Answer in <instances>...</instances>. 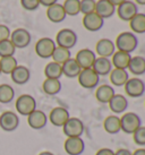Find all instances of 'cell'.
<instances>
[{"instance_id":"cell-13","label":"cell","mask_w":145,"mask_h":155,"mask_svg":"<svg viewBox=\"0 0 145 155\" xmlns=\"http://www.w3.org/2000/svg\"><path fill=\"white\" fill-rule=\"evenodd\" d=\"M69 118H70V114H69V111L67 109L62 108V107H56L51 110L48 120H50V122L55 127L62 128V126L67 122Z\"/></svg>"},{"instance_id":"cell-3","label":"cell","mask_w":145,"mask_h":155,"mask_svg":"<svg viewBox=\"0 0 145 155\" xmlns=\"http://www.w3.org/2000/svg\"><path fill=\"white\" fill-rule=\"evenodd\" d=\"M16 111L22 116H30L32 112L36 110V101L30 94H23L16 100Z\"/></svg>"},{"instance_id":"cell-12","label":"cell","mask_w":145,"mask_h":155,"mask_svg":"<svg viewBox=\"0 0 145 155\" xmlns=\"http://www.w3.org/2000/svg\"><path fill=\"white\" fill-rule=\"evenodd\" d=\"M137 13H138L137 5L134 1H130V0H126L125 2L119 5L118 9H117L118 17L121 21H125V22H129Z\"/></svg>"},{"instance_id":"cell-14","label":"cell","mask_w":145,"mask_h":155,"mask_svg":"<svg viewBox=\"0 0 145 155\" xmlns=\"http://www.w3.org/2000/svg\"><path fill=\"white\" fill-rule=\"evenodd\" d=\"M95 59H96V56H95L94 51H92L91 49H87V48L79 50L75 57V60L77 61V64L79 65L82 69L92 68Z\"/></svg>"},{"instance_id":"cell-34","label":"cell","mask_w":145,"mask_h":155,"mask_svg":"<svg viewBox=\"0 0 145 155\" xmlns=\"http://www.w3.org/2000/svg\"><path fill=\"white\" fill-rule=\"evenodd\" d=\"M62 7L67 16H77L81 13V0H65Z\"/></svg>"},{"instance_id":"cell-21","label":"cell","mask_w":145,"mask_h":155,"mask_svg":"<svg viewBox=\"0 0 145 155\" xmlns=\"http://www.w3.org/2000/svg\"><path fill=\"white\" fill-rule=\"evenodd\" d=\"M10 77L15 84L18 85H24L30 81L31 73L30 69L25 67V66H19L18 65L16 68L13 70V73L10 74Z\"/></svg>"},{"instance_id":"cell-10","label":"cell","mask_w":145,"mask_h":155,"mask_svg":"<svg viewBox=\"0 0 145 155\" xmlns=\"http://www.w3.org/2000/svg\"><path fill=\"white\" fill-rule=\"evenodd\" d=\"M64 150L68 155H82L85 151V143L82 137H67Z\"/></svg>"},{"instance_id":"cell-26","label":"cell","mask_w":145,"mask_h":155,"mask_svg":"<svg viewBox=\"0 0 145 155\" xmlns=\"http://www.w3.org/2000/svg\"><path fill=\"white\" fill-rule=\"evenodd\" d=\"M132 59V56L127 53V52L123 51H116L112 56V67L118 69H126L127 70L128 65H129V61Z\"/></svg>"},{"instance_id":"cell-38","label":"cell","mask_w":145,"mask_h":155,"mask_svg":"<svg viewBox=\"0 0 145 155\" xmlns=\"http://www.w3.org/2000/svg\"><path fill=\"white\" fill-rule=\"evenodd\" d=\"M133 139H134V143L138 146H145V127L141 126L133 134Z\"/></svg>"},{"instance_id":"cell-24","label":"cell","mask_w":145,"mask_h":155,"mask_svg":"<svg viewBox=\"0 0 145 155\" xmlns=\"http://www.w3.org/2000/svg\"><path fill=\"white\" fill-rule=\"evenodd\" d=\"M110 76V82L113 86L121 87L124 86L129 79V74L126 69H118L115 68L111 70V73L109 74Z\"/></svg>"},{"instance_id":"cell-31","label":"cell","mask_w":145,"mask_h":155,"mask_svg":"<svg viewBox=\"0 0 145 155\" xmlns=\"http://www.w3.org/2000/svg\"><path fill=\"white\" fill-rule=\"evenodd\" d=\"M51 58L55 62L59 64V65H62V64H65L66 61L72 58V52H70L69 49H66V48L56 47Z\"/></svg>"},{"instance_id":"cell-46","label":"cell","mask_w":145,"mask_h":155,"mask_svg":"<svg viewBox=\"0 0 145 155\" xmlns=\"http://www.w3.org/2000/svg\"><path fill=\"white\" fill-rule=\"evenodd\" d=\"M39 155H55L52 152H49V151H44V152H41Z\"/></svg>"},{"instance_id":"cell-11","label":"cell","mask_w":145,"mask_h":155,"mask_svg":"<svg viewBox=\"0 0 145 155\" xmlns=\"http://www.w3.org/2000/svg\"><path fill=\"white\" fill-rule=\"evenodd\" d=\"M19 125V118L13 111H5L0 114V128L4 131H14Z\"/></svg>"},{"instance_id":"cell-43","label":"cell","mask_w":145,"mask_h":155,"mask_svg":"<svg viewBox=\"0 0 145 155\" xmlns=\"http://www.w3.org/2000/svg\"><path fill=\"white\" fill-rule=\"evenodd\" d=\"M133 152H130L127 148H119L118 151L115 152V155H132Z\"/></svg>"},{"instance_id":"cell-15","label":"cell","mask_w":145,"mask_h":155,"mask_svg":"<svg viewBox=\"0 0 145 155\" xmlns=\"http://www.w3.org/2000/svg\"><path fill=\"white\" fill-rule=\"evenodd\" d=\"M48 117L41 110H34L30 116H27V124L32 129H43L48 124Z\"/></svg>"},{"instance_id":"cell-19","label":"cell","mask_w":145,"mask_h":155,"mask_svg":"<svg viewBox=\"0 0 145 155\" xmlns=\"http://www.w3.org/2000/svg\"><path fill=\"white\" fill-rule=\"evenodd\" d=\"M95 13L103 19L110 18L116 13V6H113L109 0H99L95 5Z\"/></svg>"},{"instance_id":"cell-23","label":"cell","mask_w":145,"mask_h":155,"mask_svg":"<svg viewBox=\"0 0 145 155\" xmlns=\"http://www.w3.org/2000/svg\"><path fill=\"white\" fill-rule=\"evenodd\" d=\"M115 94V88L111 85H108V84L100 85L95 91V97L100 103H109Z\"/></svg>"},{"instance_id":"cell-44","label":"cell","mask_w":145,"mask_h":155,"mask_svg":"<svg viewBox=\"0 0 145 155\" xmlns=\"http://www.w3.org/2000/svg\"><path fill=\"white\" fill-rule=\"evenodd\" d=\"M132 155H145V148H137L135 152H133Z\"/></svg>"},{"instance_id":"cell-2","label":"cell","mask_w":145,"mask_h":155,"mask_svg":"<svg viewBox=\"0 0 145 155\" xmlns=\"http://www.w3.org/2000/svg\"><path fill=\"white\" fill-rule=\"evenodd\" d=\"M121 131L133 135L142 126V119L135 112H126L120 118Z\"/></svg>"},{"instance_id":"cell-32","label":"cell","mask_w":145,"mask_h":155,"mask_svg":"<svg viewBox=\"0 0 145 155\" xmlns=\"http://www.w3.org/2000/svg\"><path fill=\"white\" fill-rule=\"evenodd\" d=\"M18 66L17 60L14 56L10 57H4L0 58V68H1V74H7L10 75L13 73V70Z\"/></svg>"},{"instance_id":"cell-18","label":"cell","mask_w":145,"mask_h":155,"mask_svg":"<svg viewBox=\"0 0 145 155\" xmlns=\"http://www.w3.org/2000/svg\"><path fill=\"white\" fill-rule=\"evenodd\" d=\"M95 51L99 54V57L110 58L116 52V45L110 39H101L99 40L95 45Z\"/></svg>"},{"instance_id":"cell-39","label":"cell","mask_w":145,"mask_h":155,"mask_svg":"<svg viewBox=\"0 0 145 155\" xmlns=\"http://www.w3.org/2000/svg\"><path fill=\"white\" fill-rule=\"evenodd\" d=\"M21 5L25 10L33 12L40 7V1L39 0H21Z\"/></svg>"},{"instance_id":"cell-6","label":"cell","mask_w":145,"mask_h":155,"mask_svg":"<svg viewBox=\"0 0 145 155\" xmlns=\"http://www.w3.org/2000/svg\"><path fill=\"white\" fill-rule=\"evenodd\" d=\"M84 124L81 119L70 117L67 122L62 126V131L67 137H82V135L84 134Z\"/></svg>"},{"instance_id":"cell-47","label":"cell","mask_w":145,"mask_h":155,"mask_svg":"<svg viewBox=\"0 0 145 155\" xmlns=\"http://www.w3.org/2000/svg\"><path fill=\"white\" fill-rule=\"evenodd\" d=\"M136 5H141V6H145V0H135Z\"/></svg>"},{"instance_id":"cell-29","label":"cell","mask_w":145,"mask_h":155,"mask_svg":"<svg viewBox=\"0 0 145 155\" xmlns=\"http://www.w3.org/2000/svg\"><path fill=\"white\" fill-rule=\"evenodd\" d=\"M43 92L48 95H57L61 91V82L60 79L53 78H46L42 84Z\"/></svg>"},{"instance_id":"cell-1","label":"cell","mask_w":145,"mask_h":155,"mask_svg":"<svg viewBox=\"0 0 145 155\" xmlns=\"http://www.w3.org/2000/svg\"><path fill=\"white\" fill-rule=\"evenodd\" d=\"M115 45L118 49V51L127 52L130 54L133 51L136 50L138 45V39L132 32H123L117 36Z\"/></svg>"},{"instance_id":"cell-27","label":"cell","mask_w":145,"mask_h":155,"mask_svg":"<svg viewBox=\"0 0 145 155\" xmlns=\"http://www.w3.org/2000/svg\"><path fill=\"white\" fill-rule=\"evenodd\" d=\"M128 70L135 75V76H141L145 74V58L142 56L132 57L128 65Z\"/></svg>"},{"instance_id":"cell-16","label":"cell","mask_w":145,"mask_h":155,"mask_svg":"<svg viewBox=\"0 0 145 155\" xmlns=\"http://www.w3.org/2000/svg\"><path fill=\"white\" fill-rule=\"evenodd\" d=\"M83 25H84V27H85L86 30L90 31V32H98L104 25V19L100 17L98 14L94 12V13L84 15Z\"/></svg>"},{"instance_id":"cell-40","label":"cell","mask_w":145,"mask_h":155,"mask_svg":"<svg viewBox=\"0 0 145 155\" xmlns=\"http://www.w3.org/2000/svg\"><path fill=\"white\" fill-rule=\"evenodd\" d=\"M10 33L12 32H10L8 26L4 25V24H0V42L5 41V40H9Z\"/></svg>"},{"instance_id":"cell-41","label":"cell","mask_w":145,"mask_h":155,"mask_svg":"<svg viewBox=\"0 0 145 155\" xmlns=\"http://www.w3.org/2000/svg\"><path fill=\"white\" fill-rule=\"evenodd\" d=\"M95 155H115V152L112 151L111 148H108V147H103V148H100Z\"/></svg>"},{"instance_id":"cell-45","label":"cell","mask_w":145,"mask_h":155,"mask_svg":"<svg viewBox=\"0 0 145 155\" xmlns=\"http://www.w3.org/2000/svg\"><path fill=\"white\" fill-rule=\"evenodd\" d=\"M109 1H110L113 6H119V5H121L123 2H125L126 0H109Z\"/></svg>"},{"instance_id":"cell-20","label":"cell","mask_w":145,"mask_h":155,"mask_svg":"<svg viewBox=\"0 0 145 155\" xmlns=\"http://www.w3.org/2000/svg\"><path fill=\"white\" fill-rule=\"evenodd\" d=\"M92 69L99 76H107L111 73V70L113 68H112V64H111V60L109 58L98 57L94 61L93 66H92Z\"/></svg>"},{"instance_id":"cell-36","label":"cell","mask_w":145,"mask_h":155,"mask_svg":"<svg viewBox=\"0 0 145 155\" xmlns=\"http://www.w3.org/2000/svg\"><path fill=\"white\" fill-rule=\"evenodd\" d=\"M15 51H16V48L14 47L10 40H5L0 42V58L14 56Z\"/></svg>"},{"instance_id":"cell-28","label":"cell","mask_w":145,"mask_h":155,"mask_svg":"<svg viewBox=\"0 0 145 155\" xmlns=\"http://www.w3.org/2000/svg\"><path fill=\"white\" fill-rule=\"evenodd\" d=\"M103 128L110 135H116L119 131H121V126H120V118L116 114L109 116L106 118L103 122Z\"/></svg>"},{"instance_id":"cell-33","label":"cell","mask_w":145,"mask_h":155,"mask_svg":"<svg viewBox=\"0 0 145 155\" xmlns=\"http://www.w3.org/2000/svg\"><path fill=\"white\" fill-rule=\"evenodd\" d=\"M44 75L47 78H53V79H60L62 76V68L61 65L57 64L55 61L49 62L44 68Z\"/></svg>"},{"instance_id":"cell-4","label":"cell","mask_w":145,"mask_h":155,"mask_svg":"<svg viewBox=\"0 0 145 155\" xmlns=\"http://www.w3.org/2000/svg\"><path fill=\"white\" fill-rule=\"evenodd\" d=\"M77 34L70 28H62L57 33L56 36V44L57 47L66 48V49H72L77 43Z\"/></svg>"},{"instance_id":"cell-7","label":"cell","mask_w":145,"mask_h":155,"mask_svg":"<svg viewBox=\"0 0 145 155\" xmlns=\"http://www.w3.org/2000/svg\"><path fill=\"white\" fill-rule=\"evenodd\" d=\"M9 40L12 41L14 47L16 49H24V48L29 47L31 43V33L25 28H16L10 33V38Z\"/></svg>"},{"instance_id":"cell-42","label":"cell","mask_w":145,"mask_h":155,"mask_svg":"<svg viewBox=\"0 0 145 155\" xmlns=\"http://www.w3.org/2000/svg\"><path fill=\"white\" fill-rule=\"evenodd\" d=\"M39 1H40V5H42V6L47 7V8L58 2V0H39Z\"/></svg>"},{"instance_id":"cell-48","label":"cell","mask_w":145,"mask_h":155,"mask_svg":"<svg viewBox=\"0 0 145 155\" xmlns=\"http://www.w3.org/2000/svg\"><path fill=\"white\" fill-rule=\"evenodd\" d=\"M0 74H1V68H0Z\"/></svg>"},{"instance_id":"cell-9","label":"cell","mask_w":145,"mask_h":155,"mask_svg":"<svg viewBox=\"0 0 145 155\" xmlns=\"http://www.w3.org/2000/svg\"><path fill=\"white\" fill-rule=\"evenodd\" d=\"M125 92L130 97H141L145 93V83L141 78H129L124 85Z\"/></svg>"},{"instance_id":"cell-30","label":"cell","mask_w":145,"mask_h":155,"mask_svg":"<svg viewBox=\"0 0 145 155\" xmlns=\"http://www.w3.org/2000/svg\"><path fill=\"white\" fill-rule=\"evenodd\" d=\"M130 28L136 34H144L145 33V14L137 13L134 17L129 21Z\"/></svg>"},{"instance_id":"cell-8","label":"cell","mask_w":145,"mask_h":155,"mask_svg":"<svg viewBox=\"0 0 145 155\" xmlns=\"http://www.w3.org/2000/svg\"><path fill=\"white\" fill-rule=\"evenodd\" d=\"M57 44L50 38H42L35 44V52L40 58L42 59H49L52 57V53L55 51Z\"/></svg>"},{"instance_id":"cell-37","label":"cell","mask_w":145,"mask_h":155,"mask_svg":"<svg viewBox=\"0 0 145 155\" xmlns=\"http://www.w3.org/2000/svg\"><path fill=\"white\" fill-rule=\"evenodd\" d=\"M95 0H81V13L84 15L95 12Z\"/></svg>"},{"instance_id":"cell-17","label":"cell","mask_w":145,"mask_h":155,"mask_svg":"<svg viewBox=\"0 0 145 155\" xmlns=\"http://www.w3.org/2000/svg\"><path fill=\"white\" fill-rule=\"evenodd\" d=\"M109 108L116 116L125 113L128 109V100L123 94H115L109 102Z\"/></svg>"},{"instance_id":"cell-5","label":"cell","mask_w":145,"mask_h":155,"mask_svg":"<svg viewBox=\"0 0 145 155\" xmlns=\"http://www.w3.org/2000/svg\"><path fill=\"white\" fill-rule=\"evenodd\" d=\"M77 78H78L79 85L86 90H93L95 87H98L100 83V76L92 68L82 69Z\"/></svg>"},{"instance_id":"cell-22","label":"cell","mask_w":145,"mask_h":155,"mask_svg":"<svg viewBox=\"0 0 145 155\" xmlns=\"http://www.w3.org/2000/svg\"><path fill=\"white\" fill-rule=\"evenodd\" d=\"M66 16H67V15L65 13V9H64V7H62V5L58 4V2L47 8V17L49 18V21L52 23L64 22Z\"/></svg>"},{"instance_id":"cell-25","label":"cell","mask_w":145,"mask_h":155,"mask_svg":"<svg viewBox=\"0 0 145 155\" xmlns=\"http://www.w3.org/2000/svg\"><path fill=\"white\" fill-rule=\"evenodd\" d=\"M61 68H62V75L68 78H77L82 70L79 65L75 60V58H70L65 64H62Z\"/></svg>"},{"instance_id":"cell-35","label":"cell","mask_w":145,"mask_h":155,"mask_svg":"<svg viewBox=\"0 0 145 155\" xmlns=\"http://www.w3.org/2000/svg\"><path fill=\"white\" fill-rule=\"evenodd\" d=\"M15 96V91L8 84H1L0 85V103L7 104L10 103Z\"/></svg>"}]
</instances>
